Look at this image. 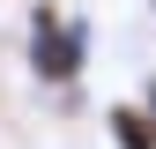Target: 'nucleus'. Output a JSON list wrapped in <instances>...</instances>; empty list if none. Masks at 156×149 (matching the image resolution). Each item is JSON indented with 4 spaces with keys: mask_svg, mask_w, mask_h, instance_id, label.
<instances>
[{
    "mask_svg": "<svg viewBox=\"0 0 156 149\" xmlns=\"http://www.w3.org/2000/svg\"><path fill=\"white\" fill-rule=\"evenodd\" d=\"M141 104H149V112H156V74H149V89H141Z\"/></svg>",
    "mask_w": 156,
    "mask_h": 149,
    "instance_id": "obj_3",
    "label": "nucleus"
},
{
    "mask_svg": "<svg viewBox=\"0 0 156 149\" xmlns=\"http://www.w3.org/2000/svg\"><path fill=\"white\" fill-rule=\"evenodd\" d=\"M149 8H156V0H149Z\"/></svg>",
    "mask_w": 156,
    "mask_h": 149,
    "instance_id": "obj_4",
    "label": "nucleus"
},
{
    "mask_svg": "<svg viewBox=\"0 0 156 149\" xmlns=\"http://www.w3.org/2000/svg\"><path fill=\"white\" fill-rule=\"evenodd\" d=\"M104 134L112 149H156V112L141 97H119V104H104Z\"/></svg>",
    "mask_w": 156,
    "mask_h": 149,
    "instance_id": "obj_2",
    "label": "nucleus"
},
{
    "mask_svg": "<svg viewBox=\"0 0 156 149\" xmlns=\"http://www.w3.org/2000/svg\"><path fill=\"white\" fill-rule=\"evenodd\" d=\"M23 67L52 97L82 89V74H89V15H67L60 0H30V15H23Z\"/></svg>",
    "mask_w": 156,
    "mask_h": 149,
    "instance_id": "obj_1",
    "label": "nucleus"
}]
</instances>
